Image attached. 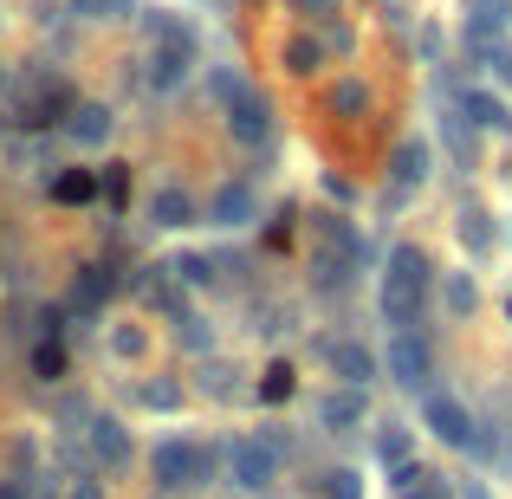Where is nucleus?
<instances>
[{"instance_id": "29", "label": "nucleus", "mask_w": 512, "mask_h": 499, "mask_svg": "<svg viewBox=\"0 0 512 499\" xmlns=\"http://www.w3.org/2000/svg\"><path fill=\"white\" fill-rule=\"evenodd\" d=\"M260 396H266V402H286V396H292V370H286V363H279V370H266Z\"/></svg>"}, {"instance_id": "37", "label": "nucleus", "mask_w": 512, "mask_h": 499, "mask_svg": "<svg viewBox=\"0 0 512 499\" xmlns=\"http://www.w3.org/2000/svg\"><path fill=\"white\" fill-rule=\"evenodd\" d=\"M0 499H20V487H0Z\"/></svg>"}, {"instance_id": "20", "label": "nucleus", "mask_w": 512, "mask_h": 499, "mask_svg": "<svg viewBox=\"0 0 512 499\" xmlns=\"http://www.w3.org/2000/svg\"><path fill=\"white\" fill-rule=\"evenodd\" d=\"M396 499H448L435 487V474H422V467H402L396 474Z\"/></svg>"}, {"instance_id": "36", "label": "nucleus", "mask_w": 512, "mask_h": 499, "mask_svg": "<svg viewBox=\"0 0 512 499\" xmlns=\"http://www.w3.org/2000/svg\"><path fill=\"white\" fill-rule=\"evenodd\" d=\"M500 72H506V85H512V52H506V59H500Z\"/></svg>"}, {"instance_id": "3", "label": "nucleus", "mask_w": 512, "mask_h": 499, "mask_svg": "<svg viewBox=\"0 0 512 499\" xmlns=\"http://www.w3.org/2000/svg\"><path fill=\"white\" fill-rule=\"evenodd\" d=\"M422 422L435 428L448 448H474V454L487 448V435H474V422H467V409H461L454 396H428V402H422Z\"/></svg>"}, {"instance_id": "2", "label": "nucleus", "mask_w": 512, "mask_h": 499, "mask_svg": "<svg viewBox=\"0 0 512 499\" xmlns=\"http://www.w3.org/2000/svg\"><path fill=\"white\" fill-rule=\"evenodd\" d=\"M208 474H214V454L195 448V441H163V448L150 454V480H156V487H169V493L195 487V480H208Z\"/></svg>"}, {"instance_id": "14", "label": "nucleus", "mask_w": 512, "mask_h": 499, "mask_svg": "<svg viewBox=\"0 0 512 499\" xmlns=\"http://www.w3.org/2000/svg\"><path fill=\"white\" fill-rule=\"evenodd\" d=\"M111 292H117V273H111V266H85V273H78V286H72V305H78V312H98Z\"/></svg>"}, {"instance_id": "26", "label": "nucleus", "mask_w": 512, "mask_h": 499, "mask_svg": "<svg viewBox=\"0 0 512 499\" xmlns=\"http://www.w3.org/2000/svg\"><path fill=\"white\" fill-rule=\"evenodd\" d=\"M72 13L78 20H124L130 0H72Z\"/></svg>"}, {"instance_id": "35", "label": "nucleus", "mask_w": 512, "mask_h": 499, "mask_svg": "<svg viewBox=\"0 0 512 499\" xmlns=\"http://www.w3.org/2000/svg\"><path fill=\"white\" fill-rule=\"evenodd\" d=\"M292 7H318V13H338L344 0H292Z\"/></svg>"}, {"instance_id": "4", "label": "nucleus", "mask_w": 512, "mask_h": 499, "mask_svg": "<svg viewBox=\"0 0 512 499\" xmlns=\"http://www.w3.org/2000/svg\"><path fill=\"white\" fill-rule=\"evenodd\" d=\"M59 104H65V85L59 78H26L20 91H13V117H20V124H52V117H59Z\"/></svg>"}, {"instance_id": "5", "label": "nucleus", "mask_w": 512, "mask_h": 499, "mask_svg": "<svg viewBox=\"0 0 512 499\" xmlns=\"http://www.w3.org/2000/svg\"><path fill=\"white\" fill-rule=\"evenodd\" d=\"M188 65H195V46H150V59H143V85H150V91H175L188 78Z\"/></svg>"}, {"instance_id": "31", "label": "nucleus", "mask_w": 512, "mask_h": 499, "mask_svg": "<svg viewBox=\"0 0 512 499\" xmlns=\"http://www.w3.org/2000/svg\"><path fill=\"white\" fill-rule=\"evenodd\" d=\"M325 493L331 499H363V487H357V474H350V467H338V474L325 480Z\"/></svg>"}, {"instance_id": "23", "label": "nucleus", "mask_w": 512, "mask_h": 499, "mask_svg": "<svg viewBox=\"0 0 512 499\" xmlns=\"http://www.w3.org/2000/svg\"><path fill=\"white\" fill-rule=\"evenodd\" d=\"M331 111H338V117H357V111H370V91H363L357 78H344V85H331Z\"/></svg>"}, {"instance_id": "8", "label": "nucleus", "mask_w": 512, "mask_h": 499, "mask_svg": "<svg viewBox=\"0 0 512 499\" xmlns=\"http://www.w3.org/2000/svg\"><path fill=\"white\" fill-rule=\"evenodd\" d=\"M325 363H331V370L344 376L350 389H363V383L376 376V357H370L363 344H350V337H338V344H325Z\"/></svg>"}, {"instance_id": "21", "label": "nucleus", "mask_w": 512, "mask_h": 499, "mask_svg": "<svg viewBox=\"0 0 512 499\" xmlns=\"http://www.w3.org/2000/svg\"><path fill=\"white\" fill-rule=\"evenodd\" d=\"M143 26H150V46H195V33L182 20H169V13H150Z\"/></svg>"}, {"instance_id": "12", "label": "nucleus", "mask_w": 512, "mask_h": 499, "mask_svg": "<svg viewBox=\"0 0 512 499\" xmlns=\"http://www.w3.org/2000/svg\"><path fill=\"white\" fill-rule=\"evenodd\" d=\"M227 124H234V137L247 143V150H253V143H266V98H260V91H247V98L227 111Z\"/></svg>"}, {"instance_id": "1", "label": "nucleus", "mask_w": 512, "mask_h": 499, "mask_svg": "<svg viewBox=\"0 0 512 499\" xmlns=\"http://www.w3.org/2000/svg\"><path fill=\"white\" fill-rule=\"evenodd\" d=\"M422 292H428L422 247H396V253H389V273H383V318H389V325H415Z\"/></svg>"}, {"instance_id": "6", "label": "nucleus", "mask_w": 512, "mask_h": 499, "mask_svg": "<svg viewBox=\"0 0 512 499\" xmlns=\"http://www.w3.org/2000/svg\"><path fill=\"white\" fill-rule=\"evenodd\" d=\"M227 467H234V480H240L247 493H260L266 480H273V448L247 435V441H234V448H227Z\"/></svg>"}, {"instance_id": "10", "label": "nucleus", "mask_w": 512, "mask_h": 499, "mask_svg": "<svg viewBox=\"0 0 512 499\" xmlns=\"http://www.w3.org/2000/svg\"><path fill=\"white\" fill-rule=\"evenodd\" d=\"M318 422L331 428V435H350V428L363 422V389H338V396L318 402Z\"/></svg>"}, {"instance_id": "11", "label": "nucleus", "mask_w": 512, "mask_h": 499, "mask_svg": "<svg viewBox=\"0 0 512 499\" xmlns=\"http://www.w3.org/2000/svg\"><path fill=\"white\" fill-rule=\"evenodd\" d=\"M65 137L85 143V150H91V143H104V137H111V111H104V104H72V117H65Z\"/></svg>"}, {"instance_id": "30", "label": "nucleus", "mask_w": 512, "mask_h": 499, "mask_svg": "<svg viewBox=\"0 0 512 499\" xmlns=\"http://www.w3.org/2000/svg\"><path fill=\"white\" fill-rule=\"evenodd\" d=\"M175 273H182L188 286H201V279H214V266L201 260V253H182V260H175Z\"/></svg>"}, {"instance_id": "17", "label": "nucleus", "mask_w": 512, "mask_h": 499, "mask_svg": "<svg viewBox=\"0 0 512 499\" xmlns=\"http://www.w3.org/2000/svg\"><path fill=\"white\" fill-rule=\"evenodd\" d=\"M91 454H98L104 467H117L130 454V435H124V422H91Z\"/></svg>"}, {"instance_id": "13", "label": "nucleus", "mask_w": 512, "mask_h": 499, "mask_svg": "<svg viewBox=\"0 0 512 499\" xmlns=\"http://www.w3.org/2000/svg\"><path fill=\"white\" fill-rule=\"evenodd\" d=\"M389 175H396V188L428 182V143H422V137H402L396 156H389Z\"/></svg>"}, {"instance_id": "33", "label": "nucleus", "mask_w": 512, "mask_h": 499, "mask_svg": "<svg viewBox=\"0 0 512 499\" xmlns=\"http://www.w3.org/2000/svg\"><path fill=\"white\" fill-rule=\"evenodd\" d=\"M111 344H117V357H137V350H143V331H117Z\"/></svg>"}, {"instance_id": "34", "label": "nucleus", "mask_w": 512, "mask_h": 499, "mask_svg": "<svg viewBox=\"0 0 512 499\" xmlns=\"http://www.w3.org/2000/svg\"><path fill=\"white\" fill-rule=\"evenodd\" d=\"M72 499H104V493H98V480H78V487H72Z\"/></svg>"}, {"instance_id": "24", "label": "nucleus", "mask_w": 512, "mask_h": 499, "mask_svg": "<svg viewBox=\"0 0 512 499\" xmlns=\"http://www.w3.org/2000/svg\"><path fill=\"white\" fill-rule=\"evenodd\" d=\"M461 240H467L474 253L493 247V227H487V214H480V208H461Z\"/></svg>"}, {"instance_id": "25", "label": "nucleus", "mask_w": 512, "mask_h": 499, "mask_svg": "<svg viewBox=\"0 0 512 499\" xmlns=\"http://www.w3.org/2000/svg\"><path fill=\"white\" fill-rule=\"evenodd\" d=\"M33 370L46 376V383H59V376H65V350H59V337H46V344L33 350Z\"/></svg>"}, {"instance_id": "19", "label": "nucleus", "mask_w": 512, "mask_h": 499, "mask_svg": "<svg viewBox=\"0 0 512 499\" xmlns=\"http://www.w3.org/2000/svg\"><path fill=\"white\" fill-rule=\"evenodd\" d=\"M376 461H383L389 474H402V467H409V428H383V435H376Z\"/></svg>"}, {"instance_id": "9", "label": "nucleus", "mask_w": 512, "mask_h": 499, "mask_svg": "<svg viewBox=\"0 0 512 499\" xmlns=\"http://www.w3.org/2000/svg\"><path fill=\"white\" fill-rule=\"evenodd\" d=\"M389 370H396V383H428V344L409 331H396V344H389Z\"/></svg>"}, {"instance_id": "15", "label": "nucleus", "mask_w": 512, "mask_h": 499, "mask_svg": "<svg viewBox=\"0 0 512 499\" xmlns=\"http://www.w3.org/2000/svg\"><path fill=\"white\" fill-rule=\"evenodd\" d=\"M98 188H104V175H91V169H65L59 182H52V201H65V208H85V201H98Z\"/></svg>"}, {"instance_id": "22", "label": "nucleus", "mask_w": 512, "mask_h": 499, "mask_svg": "<svg viewBox=\"0 0 512 499\" xmlns=\"http://www.w3.org/2000/svg\"><path fill=\"white\" fill-rule=\"evenodd\" d=\"M467 117H474L480 130H506V111H500V98H487V91H467Z\"/></svg>"}, {"instance_id": "18", "label": "nucleus", "mask_w": 512, "mask_h": 499, "mask_svg": "<svg viewBox=\"0 0 512 499\" xmlns=\"http://www.w3.org/2000/svg\"><path fill=\"white\" fill-rule=\"evenodd\" d=\"M506 13H512V0H474L467 7V39H493L506 26Z\"/></svg>"}, {"instance_id": "7", "label": "nucleus", "mask_w": 512, "mask_h": 499, "mask_svg": "<svg viewBox=\"0 0 512 499\" xmlns=\"http://www.w3.org/2000/svg\"><path fill=\"white\" fill-rule=\"evenodd\" d=\"M208 221H214V227H247V221H260V195H253V188H240V182L214 188Z\"/></svg>"}, {"instance_id": "27", "label": "nucleus", "mask_w": 512, "mask_h": 499, "mask_svg": "<svg viewBox=\"0 0 512 499\" xmlns=\"http://www.w3.org/2000/svg\"><path fill=\"white\" fill-rule=\"evenodd\" d=\"M318 65V39H292L286 46V72H312Z\"/></svg>"}, {"instance_id": "32", "label": "nucleus", "mask_w": 512, "mask_h": 499, "mask_svg": "<svg viewBox=\"0 0 512 499\" xmlns=\"http://www.w3.org/2000/svg\"><path fill=\"white\" fill-rule=\"evenodd\" d=\"M143 402L150 409H175V383H143Z\"/></svg>"}, {"instance_id": "28", "label": "nucleus", "mask_w": 512, "mask_h": 499, "mask_svg": "<svg viewBox=\"0 0 512 499\" xmlns=\"http://www.w3.org/2000/svg\"><path fill=\"white\" fill-rule=\"evenodd\" d=\"M448 312H461V318L474 312V279H467V273H461V279H448Z\"/></svg>"}, {"instance_id": "16", "label": "nucleus", "mask_w": 512, "mask_h": 499, "mask_svg": "<svg viewBox=\"0 0 512 499\" xmlns=\"http://www.w3.org/2000/svg\"><path fill=\"white\" fill-rule=\"evenodd\" d=\"M150 221H156V227H188V221H195V201H188L182 188H156Z\"/></svg>"}]
</instances>
